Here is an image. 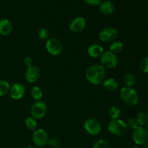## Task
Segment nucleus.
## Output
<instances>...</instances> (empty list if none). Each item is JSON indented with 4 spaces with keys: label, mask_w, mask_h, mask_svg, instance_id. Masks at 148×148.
Masks as SVG:
<instances>
[{
    "label": "nucleus",
    "mask_w": 148,
    "mask_h": 148,
    "mask_svg": "<svg viewBox=\"0 0 148 148\" xmlns=\"http://www.w3.org/2000/svg\"><path fill=\"white\" fill-rule=\"evenodd\" d=\"M105 75V68L101 64L92 65L88 68L85 72V77L88 82L95 85L103 83Z\"/></svg>",
    "instance_id": "nucleus-1"
},
{
    "label": "nucleus",
    "mask_w": 148,
    "mask_h": 148,
    "mask_svg": "<svg viewBox=\"0 0 148 148\" xmlns=\"http://www.w3.org/2000/svg\"><path fill=\"white\" fill-rule=\"evenodd\" d=\"M121 100L129 106H135L139 103V95L134 89L129 87L121 88L120 91Z\"/></svg>",
    "instance_id": "nucleus-2"
},
{
    "label": "nucleus",
    "mask_w": 148,
    "mask_h": 148,
    "mask_svg": "<svg viewBox=\"0 0 148 148\" xmlns=\"http://www.w3.org/2000/svg\"><path fill=\"white\" fill-rule=\"evenodd\" d=\"M108 131L116 136L124 135L127 130L126 123L121 119H112L108 125Z\"/></svg>",
    "instance_id": "nucleus-3"
},
{
    "label": "nucleus",
    "mask_w": 148,
    "mask_h": 148,
    "mask_svg": "<svg viewBox=\"0 0 148 148\" xmlns=\"http://www.w3.org/2000/svg\"><path fill=\"white\" fill-rule=\"evenodd\" d=\"M101 62L102 64L101 65H103L104 67L113 69L117 66L119 60L116 53L110 51H104L101 56Z\"/></svg>",
    "instance_id": "nucleus-4"
},
{
    "label": "nucleus",
    "mask_w": 148,
    "mask_h": 148,
    "mask_svg": "<svg viewBox=\"0 0 148 148\" xmlns=\"http://www.w3.org/2000/svg\"><path fill=\"white\" fill-rule=\"evenodd\" d=\"M46 46L48 52L53 56L59 55L63 49L62 42L56 38H51L48 39Z\"/></svg>",
    "instance_id": "nucleus-5"
},
{
    "label": "nucleus",
    "mask_w": 148,
    "mask_h": 148,
    "mask_svg": "<svg viewBox=\"0 0 148 148\" xmlns=\"http://www.w3.org/2000/svg\"><path fill=\"white\" fill-rule=\"evenodd\" d=\"M47 106L42 101H37L32 106L30 113L34 119H42L46 114Z\"/></svg>",
    "instance_id": "nucleus-6"
},
{
    "label": "nucleus",
    "mask_w": 148,
    "mask_h": 148,
    "mask_svg": "<svg viewBox=\"0 0 148 148\" xmlns=\"http://www.w3.org/2000/svg\"><path fill=\"white\" fill-rule=\"evenodd\" d=\"M132 140L137 145H145L148 141V132L143 127H138L132 132Z\"/></svg>",
    "instance_id": "nucleus-7"
},
{
    "label": "nucleus",
    "mask_w": 148,
    "mask_h": 148,
    "mask_svg": "<svg viewBox=\"0 0 148 148\" xmlns=\"http://www.w3.org/2000/svg\"><path fill=\"white\" fill-rule=\"evenodd\" d=\"M118 36V31L116 28L112 27H108L103 29L99 33V39L103 42L108 43L114 41Z\"/></svg>",
    "instance_id": "nucleus-8"
},
{
    "label": "nucleus",
    "mask_w": 148,
    "mask_h": 148,
    "mask_svg": "<svg viewBox=\"0 0 148 148\" xmlns=\"http://www.w3.org/2000/svg\"><path fill=\"white\" fill-rule=\"evenodd\" d=\"M49 137L48 134L43 129L36 130L33 134V142L36 147H43L47 144Z\"/></svg>",
    "instance_id": "nucleus-9"
},
{
    "label": "nucleus",
    "mask_w": 148,
    "mask_h": 148,
    "mask_svg": "<svg viewBox=\"0 0 148 148\" xmlns=\"http://www.w3.org/2000/svg\"><path fill=\"white\" fill-rule=\"evenodd\" d=\"M84 127L88 134L91 135H97L101 131V125L95 119H88L84 124Z\"/></svg>",
    "instance_id": "nucleus-10"
},
{
    "label": "nucleus",
    "mask_w": 148,
    "mask_h": 148,
    "mask_svg": "<svg viewBox=\"0 0 148 148\" xmlns=\"http://www.w3.org/2000/svg\"><path fill=\"white\" fill-rule=\"evenodd\" d=\"M25 92V88L24 85L20 82L14 83L10 88V96L14 100H19L23 98Z\"/></svg>",
    "instance_id": "nucleus-11"
},
{
    "label": "nucleus",
    "mask_w": 148,
    "mask_h": 148,
    "mask_svg": "<svg viewBox=\"0 0 148 148\" xmlns=\"http://www.w3.org/2000/svg\"><path fill=\"white\" fill-rule=\"evenodd\" d=\"M86 25V20L84 17H77L71 21L69 28L74 33H80L85 29Z\"/></svg>",
    "instance_id": "nucleus-12"
},
{
    "label": "nucleus",
    "mask_w": 148,
    "mask_h": 148,
    "mask_svg": "<svg viewBox=\"0 0 148 148\" xmlns=\"http://www.w3.org/2000/svg\"><path fill=\"white\" fill-rule=\"evenodd\" d=\"M40 72L36 66H32L27 67L25 72V78L29 82H36L40 77Z\"/></svg>",
    "instance_id": "nucleus-13"
},
{
    "label": "nucleus",
    "mask_w": 148,
    "mask_h": 148,
    "mask_svg": "<svg viewBox=\"0 0 148 148\" xmlns=\"http://www.w3.org/2000/svg\"><path fill=\"white\" fill-rule=\"evenodd\" d=\"M104 52L103 48L101 45L94 43L88 48V53L90 57L97 58L101 56Z\"/></svg>",
    "instance_id": "nucleus-14"
},
{
    "label": "nucleus",
    "mask_w": 148,
    "mask_h": 148,
    "mask_svg": "<svg viewBox=\"0 0 148 148\" xmlns=\"http://www.w3.org/2000/svg\"><path fill=\"white\" fill-rule=\"evenodd\" d=\"M12 30V25L7 19H1L0 20V34L1 36H8Z\"/></svg>",
    "instance_id": "nucleus-15"
},
{
    "label": "nucleus",
    "mask_w": 148,
    "mask_h": 148,
    "mask_svg": "<svg viewBox=\"0 0 148 148\" xmlns=\"http://www.w3.org/2000/svg\"><path fill=\"white\" fill-rule=\"evenodd\" d=\"M114 4H113L111 1H103L100 4V11L104 14H111L114 12Z\"/></svg>",
    "instance_id": "nucleus-16"
},
{
    "label": "nucleus",
    "mask_w": 148,
    "mask_h": 148,
    "mask_svg": "<svg viewBox=\"0 0 148 148\" xmlns=\"http://www.w3.org/2000/svg\"><path fill=\"white\" fill-rule=\"evenodd\" d=\"M103 86L108 91H114L118 88V82L114 78H108L103 82Z\"/></svg>",
    "instance_id": "nucleus-17"
},
{
    "label": "nucleus",
    "mask_w": 148,
    "mask_h": 148,
    "mask_svg": "<svg viewBox=\"0 0 148 148\" xmlns=\"http://www.w3.org/2000/svg\"><path fill=\"white\" fill-rule=\"evenodd\" d=\"M136 120H137V124H138L139 126L143 127V126L147 125L148 123V114L146 112H144V111L140 112L137 115Z\"/></svg>",
    "instance_id": "nucleus-18"
},
{
    "label": "nucleus",
    "mask_w": 148,
    "mask_h": 148,
    "mask_svg": "<svg viewBox=\"0 0 148 148\" xmlns=\"http://www.w3.org/2000/svg\"><path fill=\"white\" fill-rule=\"evenodd\" d=\"M30 94H31L32 98L33 99L36 100V101H40L42 96H43L42 90L39 87L37 86H35L32 88L31 91H30Z\"/></svg>",
    "instance_id": "nucleus-19"
},
{
    "label": "nucleus",
    "mask_w": 148,
    "mask_h": 148,
    "mask_svg": "<svg viewBox=\"0 0 148 148\" xmlns=\"http://www.w3.org/2000/svg\"><path fill=\"white\" fill-rule=\"evenodd\" d=\"M122 49H123L122 43L120 41H118V40H114L109 47L110 51L113 52V53H119V52L121 51Z\"/></svg>",
    "instance_id": "nucleus-20"
},
{
    "label": "nucleus",
    "mask_w": 148,
    "mask_h": 148,
    "mask_svg": "<svg viewBox=\"0 0 148 148\" xmlns=\"http://www.w3.org/2000/svg\"><path fill=\"white\" fill-rule=\"evenodd\" d=\"M10 85L9 82L7 81L1 80L0 81V97L4 96V95L10 92Z\"/></svg>",
    "instance_id": "nucleus-21"
},
{
    "label": "nucleus",
    "mask_w": 148,
    "mask_h": 148,
    "mask_svg": "<svg viewBox=\"0 0 148 148\" xmlns=\"http://www.w3.org/2000/svg\"><path fill=\"white\" fill-rule=\"evenodd\" d=\"M108 114H109L110 117L112 119H117L119 117L120 114H121V111H120V108L118 106H111L110 108Z\"/></svg>",
    "instance_id": "nucleus-22"
},
{
    "label": "nucleus",
    "mask_w": 148,
    "mask_h": 148,
    "mask_svg": "<svg viewBox=\"0 0 148 148\" xmlns=\"http://www.w3.org/2000/svg\"><path fill=\"white\" fill-rule=\"evenodd\" d=\"M135 82V77L133 75H132V74L128 73L125 75V77H124V83L127 85V87L131 88L132 86H133V85H134Z\"/></svg>",
    "instance_id": "nucleus-23"
},
{
    "label": "nucleus",
    "mask_w": 148,
    "mask_h": 148,
    "mask_svg": "<svg viewBox=\"0 0 148 148\" xmlns=\"http://www.w3.org/2000/svg\"><path fill=\"white\" fill-rule=\"evenodd\" d=\"M37 121H36V119H34L33 117H28L25 120V126L29 130H35L37 128Z\"/></svg>",
    "instance_id": "nucleus-24"
},
{
    "label": "nucleus",
    "mask_w": 148,
    "mask_h": 148,
    "mask_svg": "<svg viewBox=\"0 0 148 148\" xmlns=\"http://www.w3.org/2000/svg\"><path fill=\"white\" fill-rule=\"evenodd\" d=\"M92 148H110V145L106 140H99L95 142Z\"/></svg>",
    "instance_id": "nucleus-25"
},
{
    "label": "nucleus",
    "mask_w": 148,
    "mask_h": 148,
    "mask_svg": "<svg viewBox=\"0 0 148 148\" xmlns=\"http://www.w3.org/2000/svg\"><path fill=\"white\" fill-rule=\"evenodd\" d=\"M127 128L131 129V130H134L135 129H137L139 127L138 124H137V121L134 118H130L127 120Z\"/></svg>",
    "instance_id": "nucleus-26"
},
{
    "label": "nucleus",
    "mask_w": 148,
    "mask_h": 148,
    "mask_svg": "<svg viewBox=\"0 0 148 148\" xmlns=\"http://www.w3.org/2000/svg\"><path fill=\"white\" fill-rule=\"evenodd\" d=\"M49 30L45 27H41L40 30H38V36L40 39L42 40H47L49 38Z\"/></svg>",
    "instance_id": "nucleus-27"
},
{
    "label": "nucleus",
    "mask_w": 148,
    "mask_h": 148,
    "mask_svg": "<svg viewBox=\"0 0 148 148\" xmlns=\"http://www.w3.org/2000/svg\"><path fill=\"white\" fill-rule=\"evenodd\" d=\"M140 69L145 73L148 72V56L144 58L140 62Z\"/></svg>",
    "instance_id": "nucleus-28"
},
{
    "label": "nucleus",
    "mask_w": 148,
    "mask_h": 148,
    "mask_svg": "<svg viewBox=\"0 0 148 148\" xmlns=\"http://www.w3.org/2000/svg\"><path fill=\"white\" fill-rule=\"evenodd\" d=\"M23 62H24V64L26 66H27V67H30V66H33V59L30 57H29V56H27V57L25 58Z\"/></svg>",
    "instance_id": "nucleus-29"
},
{
    "label": "nucleus",
    "mask_w": 148,
    "mask_h": 148,
    "mask_svg": "<svg viewBox=\"0 0 148 148\" xmlns=\"http://www.w3.org/2000/svg\"><path fill=\"white\" fill-rule=\"evenodd\" d=\"M47 143L49 145L54 146V147H56V146L59 145V141H58L56 138H53V137H52V138L49 139V140H48Z\"/></svg>",
    "instance_id": "nucleus-30"
},
{
    "label": "nucleus",
    "mask_w": 148,
    "mask_h": 148,
    "mask_svg": "<svg viewBox=\"0 0 148 148\" xmlns=\"http://www.w3.org/2000/svg\"><path fill=\"white\" fill-rule=\"evenodd\" d=\"M103 0H85V2L87 4H90V5H98V4H100L101 2H102Z\"/></svg>",
    "instance_id": "nucleus-31"
},
{
    "label": "nucleus",
    "mask_w": 148,
    "mask_h": 148,
    "mask_svg": "<svg viewBox=\"0 0 148 148\" xmlns=\"http://www.w3.org/2000/svg\"><path fill=\"white\" fill-rule=\"evenodd\" d=\"M144 148H148V141L144 145Z\"/></svg>",
    "instance_id": "nucleus-32"
},
{
    "label": "nucleus",
    "mask_w": 148,
    "mask_h": 148,
    "mask_svg": "<svg viewBox=\"0 0 148 148\" xmlns=\"http://www.w3.org/2000/svg\"><path fill=\"white\" fill-rule=\"evenodd\" d=\"M26 148H39L38 147H36V146H28Z\"/></svg>",
    "instance_id": "nucleus-33"
},
{
    "label": "nucleus",
    "mask_w": 148,
    "mask_h": 148,
    "mask_svg": "<svg viewBox=\"0 0 148 148\" xmlns=\"http://www.w3.org/2000/svg\"><path fill=\"white\" fill-rule=\"evenodd\" d=\"M130 148H140V147H130Z\"/></svg>",
    "instance_id": "nucleus-34"
},
{
    "label": "nucleus",
    "mask_w": 148,
    "mask_h": 148,
    "mask_svg": "<svg viewBox=\"0 0 148 148\" xmlns=\"http://www.w3.org/2000/svg\"><path fill=\"white\" fill-rule=\"evenodd\" d=\"M147 131L148 132V123H147Z\"/></svg>",
    "instance_id": "nucleus-35"
},
{
    "label": "nucleus",
    "mask_w": 148,
    "mask_h": 148,
    "mask_svg": "<svg viewBox=\"0 0 148 148\" xmlns=\"http://www.w3.org/2000/svg\"><path fill=\"white\" fill-rule=\"evenodd\" d=\"M54 148H62V147H54Z\"/></svg>",
    "instance_id": "nucleus-36"
}]
</instances>
